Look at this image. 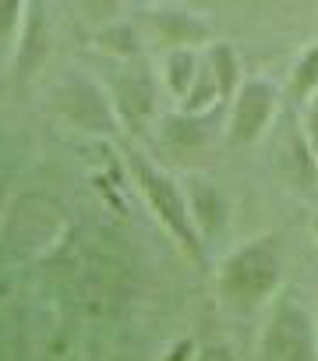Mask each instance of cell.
<instances>
[{"mask_svg":"<svg viewBox=\"0 0 318 361\" xmlns=\"http://www.w3.org/2000/svg\"><path fill=\"white\" fill-rule=\"evenodd\" d=\"M311 149H314V156H318V103H314V110H311Z\"/></svg>","mask_w":318,"mask_h":361,"instance_id":"9","label":"cell"},{"mask_svg":"<svg viewBox=\"0 0 318 361\" xmlns=\"http://www.w3.org/2000/svg\"><path fill=\"white\" fill-rule=\"evenodd\" d=\"M276 273H279V266H276L272 248L269 245H251V248H241L227 262L223 287H227V294H234L241 301H255V298L272 290Z\"/></svg>","mask_w":318,"mask_h":361,"instance_id":"1","label":"cell"},{"mask_svg":"<svg viewBox=\"0 0 318 361\" xmlns=\"http://www.w3.org/2000/svg\"><path fill=\"white\" fill-rule=\"evenodd\" d=\"M269 114H272V89L262 82H248L237 96V106H234V138L251 142L265 128Z\"/></svg>","mask_w":318,"mask_h":361,"instance_id":"4","label":"cell"},{"mask_svg":"<svg viewBox=\"0 0 318 361\" xmlns=\"http://www.w3.org/2000/svg\"><path fill=\"white\" fill-rule=\"evenodd\" d=\"M314 85H318V50H311V54L300 61V68H297V82H293V92H297V96H307Z\"/></svg>","mask_w":318,"mask_h":361,"instance_id":"5","label":"cell"},{"mask_svg":"<svg viewBox=\"0 0 318 361\" xmlns=\"http://www.w3.org/2000/svg\"><path fill=\"white\" fill-rule=\"evenodd\" d=\"M216 64L223 68V71H220V89L227 92V89H230V82H234V71H237V64H234V57H230L227 50H216Z\"/></svg>","mask_w":318,"mask_h":361,"instance_id":"7","label":"cell"},{"mask_svg":"<svg viewBox=\"0 0 318 361\" xmlns=\"http://www.w3.org/2000/svg\"><path fill=\"white\" fill-rule=\"evenodd\" d=\"M134 173H138V180H141V192L148 195V202H152V209L163 216V224L195 252V231H191V220H188V206H184V199H181V192H177V185L170 177H163L159 170H152V166H145L141 159H134Z\"/></svg>","mask_w":318,"mask_h":361,"instance_id":"3","label":"cell"},{"mask_svg":"<svg viewBox=\"0 0 318 361\" xmlns=\"http://www.w3.org/2000/svg\"><path fill=\"white\" fill-rule=\"evenodd\" d=\"M265 354L269 361H314V333L300 305H283L272 315V326L265 333Z\"/></svg>","mask_w":318,"mask_h":361,"instance_id":"2","label":"cell"},{"mask_svg":"<svg viewBox=\"0 0 318 361\" xmlns=\"http://www.w3.org/2000/svg\"><path fill=\"white\" fill-rule=\"evenodd\" d=\"M188 354H191V343L184 340V343H177V347L170 350V357H167V361H188Z\"/></svg>","mask_w":318,"mask_h":361,"instance_id":"8","label":"cell"},{"mask_svg":"<svg viewBox=\"0 0 318 361\" xmlns=\"http://www.w3.org/2000/svg\"><path fill=\"white\" fill-rule=\"evenodd\" d=\"M170 68H174V71H170L174 89L184 92V89H188V78H191V71H188V68H191V54H177V57L170 61Z\"/></svg>","mask_w":318,"mask_h":361,"instance_id":"6","label":"cell"}]
</instances>
